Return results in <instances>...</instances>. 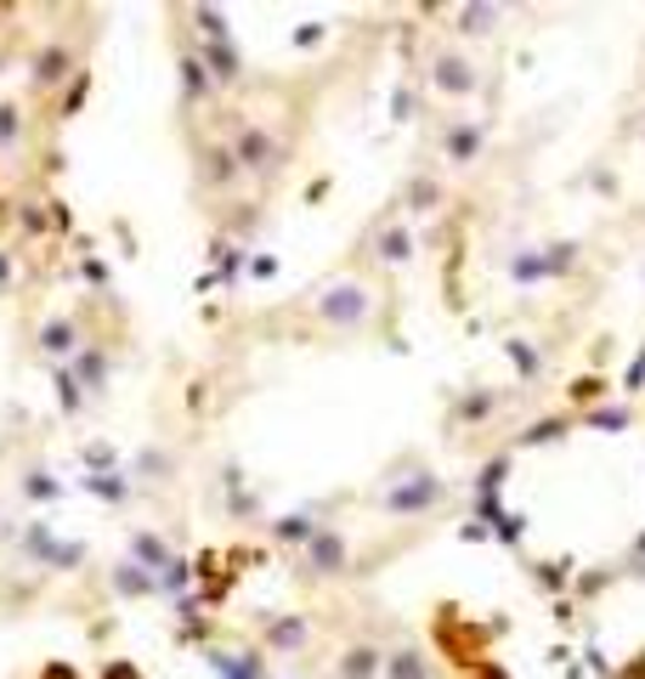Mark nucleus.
I'll list each match as a JSON object with an SVG mask.
<instances>
[{
    "instance_id": "nucleus-1",
    "label": "nucleus",
    "mask_w": 645,
    "mask_h": 679,
    "mask_svg": "<svg viewBox=\"0 0 645 679\" xmlns=\"http://www.w3.org/2000/svg\"><path fill=\"white\" fill-rule=\"evenodd\" d=\"M448 476H436L419 453H403L385 476H379V488H374V504L396 521H414V515H430L436 504H448Z\"/></svg>"
},
{
    "instance_id": "nucleus-2",
    "label": "nucleus",
    "mask_w": 645,
    "mask_h": 679,
    "mask_svg": "<svg viewBox=\"0 0 645 679\" xmlns=\"http://www.w3.org/2000/svg\"><path fill=\"white\" fill-rule=\"evenodd\" d=\"M425 85L436 96H448V103H470L481 91V69L459 40H430L425 45Z\"/></svg>"
},
{
    "instance_id": "nucleus-3",
    "label": "nucleus",
    "mask_w": 645,
    "mask_h": 679,
    "mask_svg": "<svg viewBox=\"0 0 645 679\" xmlns=\"http://www.w3.org/2000/svg\"><path fill=\"white\" fill-rule=\"evenodd\" d=\"M232 159H238V170L250 176V181H261V187H272L278 176H283V159H289V148H283V136L267 125V119H243L238 130H232Z\"/></svg>"
},
{
    "instance_id": "nucleus-4",
    "label": "nucleus",
    "mask_w": 645,
    "mask_h": 679,
    "mask_svg": "<svg viewBox=\"0 0 645 679\" xmlns=\"http://www.w3.org/2000/svg\"><path fill=\"white\" fill-rule=\"evenodd\" d=\"M374 312V295H368V283L357 278H340V283H323L318 289V301H312V317L323 328H340V334H357Z\"/></svg>"
},
{
    "instance_id": "nucleus-5",
    "label": "nucleus",
    "mask_w": 645,
    "mask_h": 679,
    "mask_svg": "<svg viewBox=\"0 0 645 679\" xmlns=\"http://www.w3.org/2000/svg\"><path fill=\"white\" fill-rule=\"evenodd\" d=\"M352 561V539H345L340 526H318V539L306 550H294V584H334Z\"/></svg>"
},
{
    "instance_id": "nucleus-6",
    "label": "nucleus",
    "mask_w": 645,
    "mask_h": 679,
    "mask_svg": "<svg viewBox=\"0 0 645 679\" xmlns=\"http://www.w3.org/2000/svg\"><path fill=\"white\" fill-rule=\"evenodd\" d=\"M487 119H476V114H454L448 125H441V159H448L454 170H470L481 154H487Z\"/></svg>"
},
{
    "instance_id": "nucleus-7",
    "label": "nucleus",
    "mask_w": 645,
    "mask_h": 679,
    "mask_svg": "<svg viewBox=\"0 0 645 679\" xmlns=\"http://www.w3.org/2000/svg\"><path fill=\"white\" fill-rule=\"evenodd\" d=\"M312 646V617L306 612H278L261 623V651L267 657H301Z\"/></svg>"
},
{
    "instance_id": "nucleus-8",
    "label": "nucleus",
    "mask_w": 645,
    "mask_h": 679,
    "mask_svg": "<svg viewBox=\"0 0 645 679\" xmlns=\"http://www.w3.org/2000/svg\"><path fill=\"white\" fill-rule=\"evenodd\" d=\"M69 74H80L69 40H45L40 52H34V63H29V91L34 96H52L58 85H69Z\"/></svg>"
},
{
    "instance_id": "nucleus-9",
    "label": "nucleus",
    "mask_w": 645,
    "mask_h": 679,
    "mask_svg": "<svg viewBox=\"0 0 645 679\" xmlns=\"http://www.w3.org/2000/svg\"><path fill=\"white\" fill-rule=\"evenodd\" d=\"M368 244H374L379 267H408L414 261V227H408V216L403 210H385L374 221V232H368Z\"/></svg>"
},
{
    "instance_id": "nucleus-10",
    "label": "nucleus",
    "mask_w": 645,
    "mask_h": 679,
    "mask_svg": "<svg viewBox=\"0 0 645 679\" xmlns=\"http://www.w3.org/2000/svg\"><path fill=\"white\" fill-rule=\"evenodd\" d=\"M193 159H198V187L216 192V199H221V192H232V187H238V176H243L227 142H198Z\"/></svg>"
},
{
    "instance_id": "nucleus-11",
    "label": "nucleus",
    "mask_w": 645,
    "mask_h": 679,
    "mask_svg": "<svg viewBox=\"0 0 645 679\" xmlns=\"http://www.w3.org/2000/svg\"><path fill=\"white\" fill-rule=\"evenodd\" d=\"M69 374L80 379V391H85V397H103V391H108V379H114V357H108L103 340H85V346L74 352V363H69Z\"/></svg>"
},
{
    "instance_id": "nucleus-12",
    "label": "nucleus",
    "mask_w": 645,
    "mask_h": 679,
    "mask_svg": "<svg viewBox=\"0 0 645 679\" xmlns=\"http://www.w3.org/2000/svg\"><path fill=\"white\" fill-rule=\"evenodd\" d=\"M379 679H436V662H430V651H425L414 635H403L396 646H385Z\"/></svg>"
},
{
    "instance_id": "nucleus-13",
    "label": "nucleus",
    "mask_w": 645,
    "mask_h": 679,
    "mask_svg": "<svg viewBox=\"0 0 645 679\" xmlns=\"http://www.w3.org/2000/svg\"><path fill=\"white\" fill-rule=\"evenodd\" d=\"M198 63H205V74H210V85L216 91H232V85H243V52H238V40H210V45H198Z\"/></svg>"
},
{
    "instance_id": "nucleus-14",
    "label": "nucleus",
    "mask_w": 645,
    "mask_h": 679,
    "mask_svg": "<svg viewBox=\"0 0 645 679\" xmlns=\"http://www.w3.org/2000/svg\"><path fill=\"white\" fill-rule=\"evenodd\" d=\"M85 346V334H80V323L74 317H52L40 328V357L52 363V368H63V363H74V352Z\"/></svg>"
},
{
    "instance_id": "nucleus-15",
    "label": "nucleus",
    "mask_w": 645,
    "mask_h": 679,
    "mask_svg": "<svg viewBox=\"0 0 645 679\" xmlns=\"http://www.w3.org/2000/svg\"><path fill=\"white\" fill-rule=\"evenodd\" d=\"M379 662H385L379 640H352L334 657V679H379Z\"/></svg>"
},
{
    "instance_id": "nucleus-16",
    "label": "nucleus",
    "mask_w": 645,
    "mask_h": 679,
    "mask_svg": "<svg viewBox=\"0 0 645 679\" xmlns=\"http://www.w3.org/2000/svg\"><path fill=\"white\" fill-rule=\"evenodd\" d=\"M176 74H181V108H198V103H210L216 85L205 74V63H198V52L181 40V52H176Z\"/></svg>"
},
{
    "instance_id": "nucleus-17",
    "label": "nucleus",
    "mask_w": 645,
    "mask_h": 679,
    "mask_svg": "<svg viewBox=\"0 0 645 679\" xmlns=\"http://www.w3.org/2000/svg\"><path fill=\"white\" fill-rule=\"evenodd\" d=\"M131 476H136V481H147V488H170V481H176V448L147 442V448L131 459Z\"/></svg>"
},
{
    "instance_id": "nucleus-18",
    "label": "nucleus",
    "mask_w": 645,
    "mask_h": 679,
    "mask_svg": "<svg viewBox=\"0 0 645 679\" xmlns=\"http://www.w3.org/2000/svg\"><path fill=\"white\" fill-rule=\"evenodd\" d=\"M318 526H329V521H318V510H294V515H278V521H267V532L283 544V550H306L312 539H318Z\"/></svg>"
},
{
    "instance_id": "nucleus-19",
    "label": "nucleus",
    "mask_w": 645,
    "mask_h": 679,
    "mask_svg": "<svg viewBox=\"0 0 645 679\" xmlns=\"http://www.w3.org/2000/svg\"><path fill=\"white\" fill-rule=\"evenodd\" d=\"M131 561H136L142 572H154V577H159V572H165L170 561H176V550H170V544L159 539L154 526H131Z\"/></svg>"
},
{
    "instance_id": "nucleus-20",
    "label": "nucleus",
    "mask_w": 645,
    "mask_h": 679,
    "mask_svg": "<svg viewBox=\"0 0 645 679\" xmlns=\"http://www.w3.org/2000/svg\"><path fill=\"white\" fill-rule=\"evenodd\" d=\"M108 589H114L119 600H147V595H159V577L142 572V566L125 555V561H114V572H108Z\"/></svg>"
},
{
    "instance_id": "nucleus-21",
    "label": "nucleus",
    "mask_w": 645,
    "mask_h": 679,
    "mask_svg": "<svg viewBox=\"0 0 645 679\" xmlns=\"http://www.w3.org/2000/svg\"><path fill=\"white\" fill-rule=\"evenodd\" d=\"M499 23H504V7H487V0H481V7H459L454 12V34L459 40H492Z\"/></svg>"
},
{
    "instance_id": "nucleus-22",
    "label": "nucleus",
    "mask_w": 645,
    "mask_h": 679,
    "mask_svg": "<svg viewBox=\"0 0 645 679\" xmlns=\"http://www.w3.org/2000/svg\"><path fill=\"white\" fill-rule=\"evenodd\" d=\"M492 414H499V391L492 385H470V391L454 403V425L465 430V425H487Z\"/></svg>"
},
{
    "instance_id": "nucleus-23",
    "label": "nucleus",
    "mask_w": 645,
    "mask_h": 679,
    "mask_svg": "<svg viewBox=\"0 0 645 679\" xmlns=\"http://www.w3.org/2000/svg\"><path fill=\"white\" fill-rule=\"evenodd\" d=\"M578 267H583V244H578V238H550V244H543V278H550V283L572 278Z\"/></svg>"
},
{
    "instance_id": "nucleus-24",
    "label": "nucleus",
    "mask_w": 645,
    "mask_h": 679,
    "mask_svg": "<svg viewBox=\"0 0 645 679\" xmlns=\"http://www.w3.org/2000/svg\"><path fill=\"white\" fill-rule=\"evenodd\" d=\"M441 205V181L430 176V170H414V181H408V192H403V216H425V210H436Z\"/></svg>"
},
{
    "instance_id": "nucleus-25",
    "label": "nucleus",
    "mask_w": 645,
    "mask_h": 679,
    "mask_svg": "<svg viewBox=\"0 0 645 679\" xmlns=\"http://www.w3.org/2000/svg\"><path fill=\"white\" fill-rule=\"evenodd\" d=\"M504 352H510V363H516V374H521V385H538L543 379V352L532 346V340H504Z\"/></svg>"
},
{
    "instance_id": "nucleus-26",
    "label": "nucleus",
    "mask_w": 645,
    "mask_h": 679,
    "mask_svg": "<svg viewBox=\"0 0 645 679\" xmlns=\"http://www.w3.org/2000/svg\"><path fill=\"white\" fill-rule=\"evenodd\" d=\"M18 550H23L34 566H45V561H52V550H58L52 526H45V521H29V526H23V539H18Z\"/></svg>"
},
{
    "instance_id": "nucleus-27",
    "label": "nucleus",
    "mask_w": 645,
    "mask_h": 679,
    "mask_svg": "<svg viewBox=\"0 0 645 679\" xmlns=\"http://www.w3.org/2000/svg\"><path fill=\"white\" fill-rule=\"evenodd\" d=\"M187 18H193V29H198V45H210V40H232V29H227V12H221V7H193Z\"/></svg>"
},
{
    "instance_id": "nucleus-28",
    "label": "nucleus",
    "mask_w": 645,
    "mask_h": 679,
    "mask_svg": "<svg viewBox=\"0 0 645 679\" xmlns=\"http://www.w3.org/2000/svg\"><path fill=\"white\" fill-rule=\"evenodd\" d=\"M23 499H29V504H52V499H63V481H52L40 464H29V470H23Z\"/></svg>"
},
{
    "instance_id": "nucleus-29",
    "label": "nucleus",
    "mask_w": 645,
    "mask_h": 679,
    "mask_svg": "<svg viewBox=\"0 0 645 679\" xmlns=\"http://www.w3.org/2000/svg\"><path fill=\"white\" fill-rule=\"evenodd\" d=\"M510 278L527 283V289H532V283H550V278H543V250H532V244L516 250V255H510Z\"/></svg>"
},
{
    "instance_id": "nucleus-30",
    "label": "nucleus",
    "mask_w": 645,
    "mask_h": 679,
    "mask_svg": "<svg viewBox=\"0 0 645 679\" xmlns=\"http://www.w3.org/2000/svg\"><path fill=\"white\" fill-rule=\"evenodd\" d=\"M583 425H594V430H612V436H617V430H628V425H634V408H628V403L589 408V414H583Z\"/></svg>"
},
{
    "instance_id": "nucleus-31",
    "label": "nucleus",
    "mask_w": 645,
    "mask_h": 679,
    "mask_svg": "<svg viewBox=\"0 0 645 679\" xmlns=\"http://www.w3.org/2000/svg\"><path fill=\"white\" fill-rule=\"evenodd\" d=\"M85 488H91L96 499H108V504H125V499H131V476L103 470V476H85Z\"/></svg>"
},
{
    "instance_id": "nucleus-32",
    "label": "nucleus",
    "mask_w": 645,
    "mask_h": 679,
    "mask_svg": "<svg viewBox=\"0 0 645 679\" xmlns=\"http://www.w3.org/2000/svg\"><path fill=\"white\" fill-rule=\"evenodd\" d=\"M23 142V108L18 103H0V154H12Z\"/></svg>"
},
{
    "instance_id": "nucleus-33",
    "label": "nucleus",
    "mask_w": 645,
    "mask_h": 679,
    "mask_svg": "<svg viewBox=\"0 0 645 679\" xmlns=\"http://www.w3.org/2000/svg\"><path fill=\"white\" fill-rule=\"evenodd\" d=\"M52 379H58V403H63V414H80V408H85V391H80V379L69 374V363L52 368Z\"/></svg>"
},
{
    "instance_id": "nucleus-34",
    "label": "nucleus",
    "mask_w": 645,
    "mask_h": 679,
    "mask_svg": "<svg viewBox=\"0 0 645 679\" xmlns=\"http://www.w3.org/2000/svg\"><path fill=\"white\" fill-rule=\"evenodd\" d=\"M85 555H91L85 544H58V550H52V561H45V566H52V572H74V566H80Z\"/></svg>"
},
{
    "instance_id": "nucleus-35",
    "label": "nucleus",
    "mask_w": 645,
    "mask_h": 679,
    "mask_svg": "<svg viewBox=\"0 0 645 679\" xmlns=\"http://www.w3.org/2000/svg\"><path fill=\"white\" fill-rule=\"evenodd\" d=\"M566 430V419H538L527 436H521V448H538V442H555V436Z\"/></svg>"
},
{
    "instance_id": "nucleus-36",
    "label": "nucleus",
    "mask_w": 645,
    "mask_h": 679,
    "mask_svg": "<svg viewBox=\"0 0 645 679\" xmlns=\"http://www.w3.org/2000/svg\"><path fill=\"white\" fill-rule=\"evenodd\" d=\"M601 391H606V379H594V374H589V379H578V391H572V397H578V403H594Z\"/></svg>"
},
{
    "instance_id": "nucleus-37",
    "label": "nucleus",
    "mask_w": 645,
    "mask_h": 679,
    "mask_svg": "<svg viewBox=\"0 0 645 679\" xmlns=\"http://www.w3.org/2000/svg\"><path fill=\"white\" fill-rule=\"evenodd\" d=\"M23 227H29V232H34V238H40V232H45V216H40V205H23Z\"/></svg>"
},
{
    "instance_id": "nucleus-38",
    "label": "nucleus",
    "mask_w": 645,
    "mask_h": 679,
    "mask_svg": "<svg viewBox=\"0 0 645 679\" xmlns=\"http://www.w3.org/2000/svg\"><path fill=\"white\" fill-rule=\"evenodd\" d=\"M318 40H323V23H306L301 34H294V45H318Z\"/></svg>"
},
{
    "instance_id": "nucleus-39",
    "label": "nucleus",
    "mask_w": 645,
    "mask_h": 679,
    "mask_svg": "<svg viewBox=\"0 0 645 679\" xmlns=\"http://www.w3.org/2000/svg\"><path fill=\"white\" fill-rule=\"evenodd\" d=\"M289 679H312V673H289Z\"/></svg>"
},
{
    "instance_id": "nucleus-40",
    "label": "nucleus",
    "mask_w": 645,
    "mask_h": 679,
    "mask_svg": "<svg viewBox=\"0 0 645 679\" xmlns=\"http://www.w3.org/2000/svg\"><path fill=\"white\" fill-rule=\"evenodd\" d=\"M0 278H7V261H0Z\"/></svg>"
},
{
    "instance_id": "nucleus-41",
    "label": "nucleus",
    "mask_w": 645,
    "mask_h": 679,
    "mask_svg": "<svg viewBox=\"0 0 645 679\" xmlns=\"http://www.w3.org/2000/svg\"><path fill=\"white\" fill-rule=\"evenodd\" d=\"M639 555H645V539H639Z\"/></svg>"
},
{
    "instance_id": "nucleus-42",
    "label": "nucleus",
    "mask_w": 645,
    "mask_h": 679,
    "mask_svg": "<svg viewBox=\"0 0 645 679\" xmlns=\"http://www.w3.org/2000/svg\"><path fill=\"white\" fill-rule=\"evenodd\" d=\"M639 142H645V130H639Z\"/></svg>"
}]
</instances>
